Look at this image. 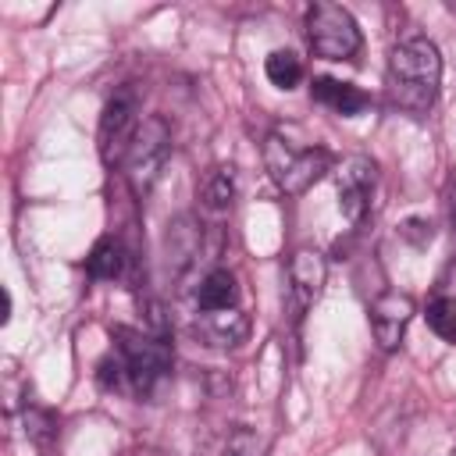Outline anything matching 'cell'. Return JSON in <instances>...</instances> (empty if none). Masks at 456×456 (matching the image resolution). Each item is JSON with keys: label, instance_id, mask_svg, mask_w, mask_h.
Here are the masks:
<instances>
[{"label": "cell", "instance_id": "cell-5", "mask_svg": "<svg viewBox=\"0 0 456 456\" xmlns=\"http://www.w3.org/2000/svg\"><path fill=\"white\" fill-rule=\"evenodd\" d=\"M306 43L324 61H353L360 53V25L338 4H314L306 11Z\"/></svg>", "mask_w": 456, "mask_h": 456}, {"label": "cell", "instance_id": "cell-14", "mask_svg": "<svg viewBox=\"0 0 456 456\" xmlns=\"http://www.w3.org/2000/svg\"><path fill=\"white\" fill-rule=\"evenodd\" d=\"M121 267H125V253H121V246L114 239H100L93 246V253L86 256V271L96 281H114L121 274Z\"/></svg>", "mask_w": 456, "mask_h": 456}, {"label": "cell", "instance_id": "cell-3", "mask_svg": "<svg viewBox=\"0 0 456 456\" xmlns=\"http://www.w3.org/2000/svg\"><path fill=\"white\" fill-rule=\"evenodd\" d=\"M264 164H267V175L274 178V185L281 192L299 196L317 178H324V171H331V153L324 146L292 150L281 135H267V142H264Z\"/></svg>", "mask_w": 456, "mask_h": 456}, {"label": "cell", "instance_id": "cell-4", "mask_svg": "<svg viewBox=\"0 0 456 456\" xmlns=\"http://www.w3.org/2000/svg\"><path fill=\"white\" fill-rule=\"evenodd\" d=\"M167 157H171L167 121L164 118H142V125L128 146V157H125V178L139 200H146L153 192V185L160 182V175L167 167Z\"/></svg>", "mask_w": 456, "mask_h": 456}, {"label": "cell", "instance_id": "cell-6", "mask_svg": "<svg viewBox=\"0 0 456 456\" xmlns=\"http://www.w3.org/2000/svg\"><path fill=\"white\" fill-rule=\"evenodd\" d=\"M139 103H135V93L132 89H118L107 103H103V114H100V132H96V146H100V160L107 167L114 164H125L128 157V146L139 132Z\"/></svg>", "mask_w": 456, "mask_h": 456}, {"label": "cell", "instance_id": "cell-9", "mask_svg": "<svg viewBox=\"0 0 456 456\" xmlns=\"http://www.w3.org/2000/svg\"><path fill=\"white\" fill-rule=\"evenodd\" d=\"M410 317H413V299L406 292H381L370 303V331H374V342L385 353H392L403 342Z\"/></svg>", "mask_w": 456, "mask_h": 456}, {"label": "cell", "instance_id": "cell-7", "mask_svg": "<svg viewBox=\"0 0 456 456\" xmlns=\"http://www.w3.org/2000/svg\"><path fill=\"white\" fill-rule=\"evenodd\" d=\"M378 182V164L363 153L346 157L335 167V189H338V210L349 224H360L370 210V192Z\"/></svg>", "mask_w": 456, "mask_h": 456}, {"label": "cell", "instance_id": "cell-19", "mask_svg": "<svg viewBox=\"0 0 456 456\" xmlns=\"http://www.w3.org/2000/svg\"><path fill=\"white\" fill-rule=\"evenodd\" d=\"M399 235H403V239H410L413 246H428L435 232H431V221H420V217H410V221H406V224L399 228Z\"/></svg>", "mask_w": 456, "mask_h": 456}, {"label": "cell", "instance_id": "cell-15", "mask_svg": "<svg viewBox=\"0 0 456 456\" xmlns=\"http://www.w3.org/2000/svg\"><path fill=\"white\" fill-rule=\"evenodd\" d=\"M264 71L278 89H296V82L303 78V64L292 50H271L264 61Z\"/></svg>", "mask_w": 456, "mask_h": 456}, {"label": "cell", "instance_id": "cell-16", "mask_svg": "<svg viewBox=\"0 0 456 456\" xmlns=\"http://www.w3.org/2000/svg\"><path fill=\"white\" fill-rule=\"evenodd\" d=\"M424 317H428V328H431L442 342L456 346V303H452V299H431L428 310H424Z\"/></svg>", "mask_w": 456, "mask_h": 456}, {"label": "cell", "instance_id": "cell-1", "mask_svg": "<svg viewBox=\"0 0 456 456\" xmlns=\"http://www.w3.org/2000/svg\"><path fill=\"white\" fill-rule=\"evenodd\" d=\"M438 86H442L438 46L424 36L403 39L388 57V100L399 110L424 118L438 100Z\"/></svg>", "mask_w": 456, "mask_h": 456}, {"label": "cell", "instance_id": "cell-17", "mask_svg": "<svg viewBox=\"0 0 456 456\" xmlns=\"http://www.w3.org/2000/svg\"><path fill=\"white\" fill-rule=\"evenodd\" d=\"M224 456H264V438L253 428L239 424L224 438Z\"/></svg>", "mask_w": 456, "mask_h": 456}, {"label": "cell", "instance_id": "cell-8", "mask_svg": "<svg viewBox=\"0 0 456 456\" xmlns=\"http://www.w3.org/2000/svg\"><path fill=\"white\" fill-rule=\"evenodd\" d=\"M324 278H328V264L317 249H296L292 260H289V314L292 321H299L310 303L321 296L324 289Z\"/></svg>", "mask_w": 456, "mask_h": 456}, {"label": "cell", "instance_id": "cell-10", "mask_svg": "<svg viewBox=\"0 0 456 456\" xmlns=\"http://www.w3.org/2000/svg\"><path fill=\"white\" fill-rule=\"evenodd\" d=\"M196 335L207 342V346H217V349H232L239 342H246L249 335V321L246 314L235 306V310H203L196 317Z\"/></svg>", "mask_w": 456, "mask_h": 456}, {"label": "cell", "instance_id": "cell-18", "mask_svg": "<svg viewBox=\"0 0 456 456\" xmlns=\"http://www.w3.org/2000/svg\"><path fill=\"white\" fill-rule=\"evenodd\" d=\"M435 299H452L456 303V253L445 260V267L435 281Z\"/></svg>", "mask_w": 456, "mask_h": 456}, {"label": "cell", "instance_id": "cell-2", "mask_svg": "<svg viewBox=\"0 0 456 456\" xmlns=\"http://www.w3.org/2000/svg\"><path fill=\"white\" fill-rule=\"evenodd\" d=\"M114 346H118V356L125 363V374H128V392L132 395H150L171 370V346L157 335H146V331H135V328H125L118 324L110 331Z\"/></svg>", "mask_w": 456, "mask_h": 456}, {"label": "cell", "instance_id": "cell-11", "mask_svg": "<svg viewBox=\"0 0 456 456\" xmlns=\"http://www.w3.org/2000/svg\"><path fill=\"white\" fill-rule=\"evenodd\" d=\"M310 96H314L317 103H324L328 110L342 114V118H356V114L367 110V103H370V96H367L360 86L338 82V78H314V82H310Z\"/></svg>", "mask_w": 456, "mask_h": 456}, {"label": "cell", "instance_id": "cell-13", "mask_svg": "<svg viewBox=\"0 0 456 456\" xmlns=\"http://www.w3.org/2000/svg\"><path fill=\"white\" fill-rule=\"evenodd\" d=\"M200 203H203L207 210H214V214L228 210V207L235 203V171H232V167H214V171H207L203 182H200Z\"/></svg>", "mask_w": 456, "mask_h": 456}, {"label": "cell", "instance_id": "cell-12", "mask_svg": "<svg viewBox=\"0 0 456 456\" xmlns=\"http://www.w3.org/2000/svg\"><path fill=\"white\" fill-rule=\"evenodd\" d=\"M235 303H239V285H235V274L224 267L210 271L196 289L200 310H235Z\"/></svg>", "mask_w": 456, "mask_h": 456}]
</instances>
